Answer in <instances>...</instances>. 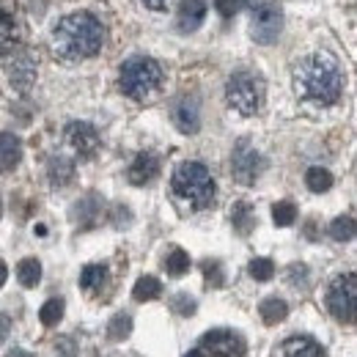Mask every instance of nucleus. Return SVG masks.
Here are the masks:
<instances>
[{
    "instance_id": "obj_1",
    "label": "nucleus",
    "mask_w": 357,
    "mask_h": 357,
    "mask_svg": "<svg viewBox=\"0 0 357 357\" xmlns=\"http://www.w3.org/2000/svg\"><path fill=\"white\" fill-rule=\"evenodd\" d=\"M105 45V25L91 11H72L61 17L50 31V50L63 63H80L93 58Z\"/></svg>"
},
{
    "instance_id": "obj_2",
    "label": "nucleus",
    "mask_w": 357,
    "mask_h": 357,
    "mask_svg": "<svg viewBox=\"0 0 357 357\" xmlns=\"http://www.w3.org/2000/svg\"><path fill=\"white\" fill-rule=\"evenodd\" d=\"M294 91L303 102L316 105V107H330L338 102L341 91H344V72L338 66V61L330 52H311L305 55L294 72Z\"/></svg>"
},
{
    "instance_id": "obj_3",
    "label": "nucleus",
    "mask_w": 357,
    "mask_h": 357,
    "mask_svg": "<svg viewBox=\"0 0 357 357\" xmlns=\"http://www.w3.org/2000/svg\"><path fill=\"white\" fill-rule=\"evenodd\" d=\"M171 192L187 209L201 212V209L212 206L218 187H215V178L204 162H181L171 178Z\"/></svg>"
},
{
    "instance_id": "obj_4",
    "label": "nucleus",
    "mask_w": 357,
    "mask_h": 357,
    "mask_svg": "<svg viewBox=\"0 0 357 357\" xmlns=\"http://www.w3.org/2000/svg\"><path fill=\"white\" fill-rule=\"evenodd\" d=\"M162 86V66L149 55H132L119 69V89L130 99H149Z\"/></svg>"
},
{
    "instance_id": "obj_5",
    "label": "nucleus",
    "mask_w": 357,
    "mask_h": 357,
    "mask_svg": "<svg viewBox=\"0 0 357 357\" xmlns=\"http://www.w3.org/2000/svg\"><path fill=\"white\" fill-rule=\"evenodd\" d=\"M225 102L239 116H256L264 105V80L253 72H234L225 83Z\"/></svg>"
},
{
    "instance_id": "obj_6",
    "label": "nucleus",
    "mask_w": 357,
    "mask_h": 357,
    "mask_svg": "<svg viewBox=\"0 0 357 357\" xmlns=\"http://www.w3.org/2000/svg\"><path fill=\"white\" fill-rule=\"evenodd\" d=\"M324 305L333 313V319L344 324H357V272H344L330 280Z\"/></svg>"
},
{
    "instance_id": "obj_7",
    "label": "nucleus",
    "mask_w": 357,
    "mask_h": 357,
    "mask_svg": "<svg viewBox=\"0 0 357 357\" xmlns=\"http://www.w3.org/2000/svg\"><path fill=\"white\" fill-rule=\"evenodd\" d=\"M283 28V14L272 0H253L250 11V36L259 45H272L280 36Z\"/></svg>"
},
{
    "instance_id": "obj_8",
    "label": "nucleus",
    "mask_w": 357,
    "mask_h": 357,
    "mask_svg": "<svg viewBox=\"0 0 357 357\" xmlns=\"http://www.w3.org/2000/svg\"><path fill=\"white\" fill-rule=\"evenodd\" d=\"M184 357H245V341L234 330H209Z\"/></svg>"
},
{
    "instance_id": "obj_9",
    "label": "nucleus",
    "mask_w": 357,
    "mask_h": 357,
    "mask_svg": "<svg viewBox=\"0 0 357 357\" xmlns=\"http://www.w3.org/2000/svg\"><path fill=\"white\" fill-rule=\"evenodd\" d=\"M261 171H264V157L248 140H239L234 146V154H231V176H234V181L248 187L261 176Z\"/></svg>"
},
{
    "instance_id": "obj_10",
    "label": "nucleus",
    "mask_w": 357,
    "mask_h": 357,
    "mask_svg": "<svg viewBox=\"0 0 357 357\" xmlns=\"http://www.w3.org/2000/svg\"><path fill=\"white\" fill-rule=\"evenodd\" d=\"M6 75H8L11 89L28 93L31 86L36 83V58L28 50H14L11 55H6Z\"/></svg>"
},
{
    "instance_id": "obj_11",
    "label": "nucleus",
    "mask_w": 357,
    "mask_h": 357,
    "mask_svg": "<svg viewBox=\"0 0 357 357\" xmlns=\"http://www.w3.org/2000/svg\"><path fill=\"white\" fill-rule=\"evenodd\" d=\"M66 143L77 151V157H83V160H89L96 154V149H99V132H96V127L89 124V121H72L69 127H66Z\"/></svg>"
},
{
    "instance_id": "obj_12",
    "label": "nucleus",
    "mask_w": 357,
    "mask_h": 357,
    "mask_svg": "<svg viewBox=\"0 0 357 357\" xmlns=\"http://www.w3.org/2000/svg\"><path fill=\"white\" fill-rule=\"evenodd\" d=\"M171 119H174V124H176V130L181 135H195L198 127H201V107H198V99L190 96V93L178 96L176 102H174V107H171Z\"/></svg>"
},
{
    "instance_id": "obj_13",
    "label": "nucleus",
    "mask_w": 357,
    "mask_h": 357,
    "mask_svg": "<svg viewBox=\"0 0 357 357\" xmlns=\"http://www.w3.org/2000/svg\"><path fill=\"white\" fill-rule=\"evenodd\" d=\"M157 174H160V160L151 151H140L132 160L130 171H127V178L132 181L135 187H146V184H151L157 178Z\"/></svg>"
},
{
    "instance_id": "obj_14",
    "label": "nucleus",
    "mask_w": 357,
    "mask_h": 357,
    "mask_svg": "<svg viewBox=\"0 0 357 357\" xmlns=\"http://www.w3.org/2000/svg\"><path fill=\"white\" fill-rule=\"evenodd\" d=\"M275 357H327V355H324V349L313 338H308V335H294V338H286L278 347Z\"/></svg>"
},
{
    "instance_id": "obj_15",
    "label": "nucleus",
    "mask_w": 357,
    "mask_h": 357,
    "mask_svg": "<svg viewBox=\"0 0 357 357\" xmlns=\"http://www.w3.org/2000/svg\"><path fill=\"white\" fill-rule=\"evenodd\" d=\"M206 20V0H181L178 3V28L184 33H192Z\"/></svg>"
},
{
    "instance_id": "obj_16",
    "label": "nucleus",
    "mask_w": 357,
    "mask_h": 357,
    "mask_svg": "<svg viewBox=\"0 0 357 357\" xmlns=\"http://www.w3.org/2000/svg\"><path fill=\"white\" fill-rule=\"evenodd\" d=\"M47 176H50V184H52V187H66V184L72 181V176H75V162L58 154V157L50 160Z\"/></svg>"
},
{
    "instance_id": "obj_17",
    "label": "nucleus",
    "mask_w": 357,
    "mask_h": 357,
    "mask_svg": "<svg viewBox=\"0 0 357 357\" xmlns=\"http://www.w3.org/2000/svg\"><path fill=\"white\" fill-rule=\"evenodd\" d=\"M105 283H107V267L105 264H89V267H83V272H80V289L96 294V291L105 289Z\"/></svg>"
},
{
    "instance_id": "obj_18",
    "label": "nucleus",
    "mask_w": 357,
    "mask_h": 357,
    "mask_svg": "<svg viewBox=\"0 0 357 357\" xmlns=\"http://www.w3.org/2000/svg\"><path fill=\"white\" fill-rule=\"evenodd\" d=\"M17 45H20V22L8 8H3V58L20 50Z\"/></svg>"
},
{
    "instance_id": "obj_19",
    "label": "nucleus",
    "mask_w": 357,
    "mask_h": 357,
    "mask_svg": "<svg viewBox=\"0 0 357 357\" xmlns=\"http://www.w3.org/2000/svg\"><path fill=\"white\" fill-rule=\"evenodd\" d=\"M231 223H234V228H236L242 236H248V234L253 231V223H256L250 204H245V201L234 204V209H231Z\"/></svg>"
},
{
    "instance_id": "obj_20",
    "label": "nucleus",
    "mask_w": 357,
    "mask_h": 357,
    "mask_svg": "<svg viewBox=\"0 0 357 357\" xmlns=\"http://www.w3.org/2000/svg\"><path fill=\"white\" fill-rule=\"evenodd\" d=\"M3 171H11L17 168L20 157H22V146H20V137L11 132H3Z\"/></svg>"
},
{
    "instance_id": "obj_21",
    "label": "nucleus",
    "mask_w": 357,
    "mask_h": 357,
    "mask_svg": "<svg viewBox=\"0 0 357 357\" xmlns=\"http://www.w3.org/2000/svg\"><path fill=\"white\" fill-rule=\"evenodd\" d=\"M162 294V283L157 280V278H151V275H143L137 283H135L132 289V297L137 303H146V300H157Z\"/></svg>"
},
{
    "instance_id": "obj_22",
    "label": "nucleus",
    "mask_w": 357,
    "mask_h": 357,
    "mask_svg": "<svg viewBox=\"0 0 357 357\" xmlns=\"http://www.w3.org/2000/svg\"><path fill=\"white\" fill-rule=\"evenodd\" d=\"M39 278H42V264H39L36 259H22V261L17 264V280H20L25 289H33V286L39 283Z\"/></svg>"
},
{
    "instance_id": "obj_23",
    "label": "nucleus",
    "mask_w": 357,
    "mask_h": 357,
    "mask_svg": "<svg viewBox=\"0 0 357 357\" xmlns=\"http://www.w3.org/2000/svg\"><path fill=\"white\" fill-rule=\"evenodd\" d=\"M261 319L267 321V324H278V321H283L286 319V313H289V305L283 303V300H278V297H267L264 303H261Z\"/></svg>"
},
{
    "instance_id": "obj_24",
    "label": "nucleus",
    "mask_w": 357,
    "mask_h": 357,
    "mask_svg": "<svg viewBox=\"0 0 357 357\" xmlns=\"http://www.w3.org/2000/svg\"><path fill=\"white\" fill-rule=\"evenodd\" d=\"M162 267H165V272H168V275L178 278V275H184V272L190 269V256H187L181 248H174V250H168V256H165Z\"/></svg>"
},
{
    "instance_id": "obj_25",
    "label": "nucleus",
    "mask_w": 357,
    "mask_h": 357,
    "mask_svg": "<svg viewBox=\"0 0 357 357\" xmlns=\"http://www.w3.org/2000/svg\"><path fill=\"white\" fill-rule=\"evenodd\" d=\"M355 234H357V223L349 218V215L335 218V220L330 223V236H333L335 242H349Z\"/></svg>"
},
{
    "instance_id": "obj_26",
    "label": "nucleus",
    "mask_w": 357,
    "mask_h": 357,
    "mask_svg": "<svg viewBox=\"0 0 357 357\" xmlns=\"http://www.w3.org/2000/svg\"><path fill=\"white\" fill-rule=\"evenodd\" d=\"M305 184H308L311 192H327V190L333 187V176H330V171H324V168H308Z\"/></svg>"
},
{
    "instance_id": "obj_27",
    "label": "nucleus",
    "mask_w": 357,
    "mask_h": 357,
    "mask_svg": "<svg viewBox=\"0 0 357 357\" xmlns=\"http://www.w3.org/2000/svg\"><path fill=\"white\" fill-rule=\"evenodd\" d=\"M130 333H132V319H130L127 313H116V316L110 319V324H107V335H110L113 341H124Z\"/></svg>"
},
{
    "instance_id": "obj_28",
    "label": "nucleus",
    "mask_w": 357,
    "mask_h": 357,
    "mask_svg": "<svg viewBox=\"0 0 357 357\" xmlns=\"http://www.w3.org/2000/svg\"><path fill=\"white\" fill-rule=\"evenodd\" d=\"M294 218H297V209H294V204H289V201H280V204H275V206H272V220H275V225L286 228V225L294 223Z\"/></svg>"
},
{
    "instance_id": "obj_29",
    "label": "nucleus",
    "mask_w": 357,
    "mask_h": 357,
    "mask_svg": "<svg viewBox=\"0 0 357 357\" xmlns=\"http://www.w3.org/2000/svg\"><path fill=\"white\" fill-rule=\"evenodd\" d=\"M61 316H63V300H47L45 305H42V311H39V319H42L45 327L58 324Z\"/></svg>"
},
{
    "instance_id": "obj_30",
    "label": "nucleus",
    "mask_w": 357,
    "mask_h": 357,
    "mask_svg": "<svg viewBox=\"0 0 357 357\" xmlns=\"http://www.w3.org/2000/svg\"><path fill=\"white\" fill-rule=\"evenodd\" d=\"M248 272H250V278H256V280L264 283V280H269V278L275 275V264H272L269 259H253Z\"/></svg>"
},
{
    "instance_id": "obj_31",
    "label": "nucleus",
    "mask_w": 357,
    "mask_h": 357,
    "mask_svg": "<svg viewBox=\"0 0 357 357\" xmlns=\"http://www.w3.org/2000/svg\"><path fill=\"white\" fill-rule=\"evenodd\" d=\"M204 275H206V283L209 286H223V267H220V261H206L204 264Z\"/></svg>"
},
{
    "instance_id": "obj_32",
    "label": "nucleus",
    "mask_w": 357,
    "mask_h": 357,
    "mask_svg": "<svg viewBox=\"0 0 357 357\" xmlns=\"http://www.w3.org/2000/svg\"><path fill=\"white\" fill-rule=\"evenodd\" d=\"M250 0H215V6H218V11L223 14V17H234L242 6H248Z\"/></svg>"
},
{
    "instance_id": "obj_33",
    "label": "nucleus",
    "mask_w": 357,
    "mask_h": 357,
    "mask_svg": "<svg viewBox=\"0 0 357 357\" xmlns=\"http://www.w3.org/2000/svg\"><path fill=\"white\" fill-rule=\"evenodd\" d=\"M174 311L181 313V316H190V313H195V303H192V297H187V294H178L176 300H174Z\"/></svg>"
},
{
    "instance_id": "obj_34",
    "label": "nucleus",
    "mask_w": 357,
    "mask_h": 357,
    "mask_svg": "<svg viewBox=\"0 0 357 357\" xmlns=\"http://www.w3.org/2000/svg\"><path fill=\"white\" fill-rule=\"evenodd\" d=\"M143 8H149V11H157V14H162V11H168V8H174V3L176 0H137Z\"/></svg>"
},
{
    "instance_id": "obj_35",
    "label": "nucleus",
    "mask_w": 357,
    "mask_h": 357,
    "mask_svg": "<svg viewBox=\"0 0 357 357\" xmlns=\"http://www.w3.org/2000/svg\"><path fill=\"white\" fill-rule=\"evenodd\" d=\"M6 357H31L28 352H22V349H14V352H8Z\"/></svg>"
}]
</instances>
